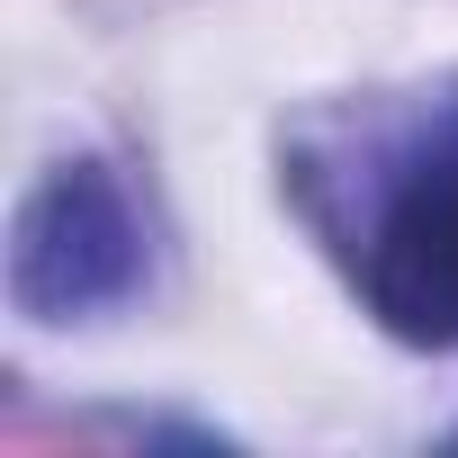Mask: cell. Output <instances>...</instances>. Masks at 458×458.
Listing matches in <instances>:
<instances>
[{"instance_id":"cell-1","label":"cell","mask_w":458,"mask_h":458,"mask_svg":"<svg viewBox=\"0 0 458 458\" xmlns=\"http://www.w3.org/2000/svg\"><path fill=\"white\" fill-rule=\"evenodd\" d=\"M144 279V234L135 207L99 162H64L37 180V198L19 207V243H10V288L28 315L64 324L90 306H117Z\"/></svg>"},{"instance_id":"cell-2","label":"cell","mask_w":458,"mask_h":458,"mask_svg":"<svg viewBox=\"0 0 458 458\" xmlns=\"http://www.w3.org/2000/svg\"><path fill=\"white\" fill-rule=\"evenodd\" d=\"M360 288L395 342L458 351V117L431 135V153L395 180L386 216L369 225Z\"/></svg>"}]
</instances>
